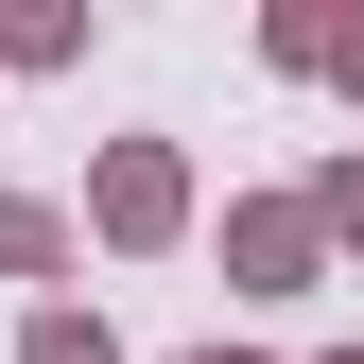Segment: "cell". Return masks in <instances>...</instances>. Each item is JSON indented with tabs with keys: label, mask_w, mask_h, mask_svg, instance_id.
<instances>
[{
	"label": "cell",
	"mask_w": 364,
	"mask_h": 364,
	"mask_svg": "<svg viewBox=\"0 0 364 364\" xmlns=\"http://www.w3.org/2000/svg\"><path fill=\"white\" fill-rule=\"evenodd\" d=\"M260 70H330V0H278L260 18Z\"/></svg>",
	"instance_id": "cell-7"
},
{
	"label": "cell",
	"mask_w": 364,
	"mask_h": 364,
	"mask_svg": "<svg viewBox=\"0 0 364 364\" xmlns=\"http://www.w3.org/2000/svg\"><path fill=\"white\" fill-rule=\"evenodd\" d=\"M312 278H330V225H312V191H243V208H225V295L295 312Z\"/></svg>",
	"instance_id": "cell-2"
},
{
	"label": "cell",
	"mask_w": 364,
	"mask_h": 364,
	"mask_svg": "<svg viewBox=\"0 0 364 364\" xmlns=\"http://www.w3.org/2000/svg\"><path fill=\"white\" fill-rule=\"evenodd\" d=\"M0 70H87V0H0Z\"/></svg>",
	"instance_id": "cell-4"
},
{
	"label": "cell",
	"mask_w": 364,
	"mask_h": 364,
	"mask_svg": "<svg viewBox=\"0 0 364 364\" xmlns=\"http://www.w3.org/2000/svg\"><path fill=\"white\" fill-rule=\"evenodd\" d=\"M330 87H347V105H364V18H330Z\"/></svg>",
	"instance_id": "cell-8"
},
{
	"label": "cell",
	"mask_w": 364,
	"mask_h": 364,
	"mask_svg": "<svg viewBox=\"0 0 364 364\" xmlns=\"http://www.w3.org/2000/svg\"><path fill=\"white\" fill-rule=\"evenodd\" d=\"M0 278H35V295L70 278V208H53V191H18V173H0Z\"/></svg>",
	"instance_id": "cell-3"
},
{
	"label": "cell",
	"mask_w": 364,
	"mask_h": 364,
	"mask_svg": "<svg viewBox=\"0 0 364 364\" xmlns=\"http://www.w3.org/2000/svg\"><path fill=\"white\" fill-rule=\"evenodd\" d=\"M173 364H260V347H173Z\"/></svg>",
	"instance_id": "cell-9"
},
{
	"label": "cell",
	"mask_w": 364,
	"mask_h": 364,
	"mask_svg": "<svg viewBox=\"0 0 364 364\" xmlns=\"http://www.w3.org/2000/svg\"><path fill=\"white\" fill-rule=\"evenodd\" d=\"M312 364H364V347H312Z\"/></svg>",
	"instance_id": "cell-10"
},
{
	"label": "cell",
	"mask_w": 364,
	"mask_h": 364,
	"mask_svg": "<svg viewBox=\"0 0 364 364\" xmlns=\"http://www.w3.org/2000/svg\"><path fill=\"white\" fill-rule=\"evenodd\" d=\"M18 364H122V330H105L87 295H35V312H18Z\"/></svg>",
	"instance_id": "cell-5"
},
{
	"label": "cell",
	"mask_w": 364,
	"mask_h": 364,
	"mask_svg": "<svg viewBox=\"0 0 364 364\" xmlns=\"http://www.w3.org/2000/svg\"><path fill=\"white\" fill-rule=\"evenodd\" d=\"M312 225H330V260H364V156H312Z\"/></svg>",
	"instance_id": "cell-6"
},
{
	"label": "cell",
	"mask_w": 364,
	"mask_h": 364,
	"mask_svg": "<svg viewBox=\"0 0 364 364\" xmlns=\"http://www.w3.org/2000/svg\"><path fill=\"white\" fill-rule=\"evenodd\" d=\"M87 243L173 260V243H191V156H173V139H105V156H87Z\"/></svg>",
	"instance_id": "cell-1"
}]
</instances>
